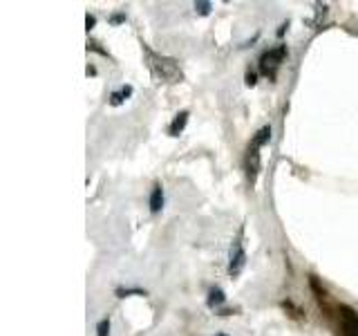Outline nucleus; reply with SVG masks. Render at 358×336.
Wrapping results in <instances>:
<instances>
[{
  "instance_id": "f257e3e1",
  "label": "nucleus",
  "mask_w": 358,
  "mask_h": 336,
  "mask_svg": "<svg viewBox=\"0 0 358 336\" xmlns=\"http://www.w3.org/2000/svg\"><path fill=\"white\" fill-rule=\"evenodd\" d=\"M284 54H286V47H284V45H280V47H275V49H271V52H267V54L262 56V61H260V67H262V72H268V65H271V67L280 65V61L284 58Z\"/></svg>"
},
{
  "instance_id": "39448f33",
  "label": "nucleus",
  "mask_w": 358,
  "mask_h": 336,
  "mask_svg": "<svg viewBox=\"0 0 358 336\" xmlns=\"http://www.w3.org/2000/svg\"><path fill=\"white\" fill-rule=\"evenodd\" d=\"M186 121H188V112H186V110H183V112H179V114L175 116V121L170 123V134H173V137H177V134L183 130Z\"/></svg>"
},
{
  "instance_id": "20e7f679",
  "label": "nucleus",
  "mask_w": 358,
  "mask_h": 336,
  "mask_svg": "<svg viewBox=\"0 0 358 336\" xmlns=\"http://www.w3.org/2000/svg\"><path fill=\"white\" fill-rule=\"evenodd\" d=\"M161 206H164V191H161V186H155L150 193V211L152 213H159Z\"/></svg>"
},
{
  "instance_id": "f8f14e48",
  "label": "nucleus",
  "mask_w": 358,
  "mask_h": 336,
  "mask_svg": "<svg viewBox=\"0 0 358 336\" xmlns=\"http://www.w3.org/2000/svg\"><path fill=\"white\" fill-rule=\"evenodd\" d=\"M255 79H258V76H255L253 72H249V74H246V85H255Z\"/></svg>"
},
{
  "instance_id": "7ed1b4c3",
  "label": "nucleus",
  "mask_w": 358,
  "mask_h": 336,
  "mask_svg": "<svg viewBox=\"0 0 358 336\" xmlns=\"http://www.w3.org/2000/svg\"><path fill=\"white\" fill-rule=\"evenodd\" d=\"M242 267H244V249H242L240 242H235V246L231 251V267H228V271L235 276V273L242 271Z\"/></svg>"
},
{
  "instance_id": "9b49d317",
  "label": "nucleus",
  "mask_w": 358,
  "mask_h": 336,
  "mask_svg": "<svg viewBox=\"0 0 358 336\" xmlns=\"http://www.w3.org/2000/svg\"><path fill=\"white\" fill-rule=\"evenodd\" d=\"M119 296H128V294H139V296H146V291H141V289H119L116 291Z\"/></svg>"
},
{
  "instance_id": "1a4fd4ad",
  "label": "nucleus",
  "mask_w": 358,
  "mask_h": 336,
  "mask_svg": "<svg viewBox=\"0 0 358 336\" xmlns=\"http://www.w3.org/2000/svg\"><path fill=\"white\" fill-rule=\"evenodd\" d=\"M107 334H110V321L103 318V321H98V325H96V336H107Z\"/></svg>"
},
{
  "instance_id": "f03ea898",
  "label": "nucleus",
  "mask_w": 358,
  "mask_h": 336,
  "mask_svg": "<svg viewBox=\"0 0 358 336\" xmlns=\"http://www.w3.org/2000/svg\"><path fill=\"white\" fill-rule=\"evenodd\" d=\"M246 170H249V179L251 184L258 179V173H260V152H258V146H251L249 148V155H246Z\"/></svg>"
},
{
  "instance_id": "0eeeda50",
  "label": "nucleus",
  "mask_w": 358,
  "mask_h": 336,
  "mask_svg": "<svg viewBox=\"0 0 358 336\" xmlns=\"http://www.w3.org/2000/svg\"><path fill=\"white\" fill-rule=\"evenodd\" d=\"M130 94H132V88H130V85H128V88H121V92H114L110 97V103H112V106H119V103L123 101V97H130Z\"/></svg>"
},
{
  "instance_id": "ddd939ff",
  "label": "nucleus",
  "mask_w": 358,
  "mask_h": 336,
  "mask_svg": "<svg viewBox=\"0 0 358 336\" xmlns=\"http://www.w3.org/2000/svg\"><path fill=\"white\" fill-rule=\"evenodd\" d=\"M94 22H96V20H94V16H88V18H85V25H88V29H92Z\"/></svg>"
},
{
  "instance_id": "6e6552de",
  "label": "nucleus",
  "mask_w": 358,
  "mask_h": 336,
  "mask_svg": "<svg viewBox=\"0 0 358 336\" xmlns=\"http://www.w3.org/2000/svg\"><path fill=\"white\" fill-rule=\"evenodd\" d=\"M224 303V291L222 289H210V296H208V305L215 307V305H222Z\"/></svg>"
},
{
  "instance_id": "423d86ee",
  "label": "nucleus",
  "mask_w": 358,
  "mask_h": 336,
  "mask_svg": "<svg viewBox=\"0 0 358 336\" xmlns=\"http://www.w3.org/2000/svg\"><path fill=\"white\" fill-rule=\"evenodd\" d=\"M268 139H271V128H268V125H267V128H262L258 134H255V139H253V146H258V148H260V146H264V143H267Z\"/></svg>"
},
{
  "instance_id": "9d476101",
  "label": "nucleus",
  "mask_w": 358,
  "mask_h": 336,
  "mask_svg": "<svg viewBox=\"0 0 358 336\" xmlns=\"http://www.w3.org/2000/svg\"><path fill=\"white\" fill-rule=\"evenodd\" d=\"M195 9L201 13V16H206V13L210 11V2H195Z\"/></svg>"
}]
</instances>
